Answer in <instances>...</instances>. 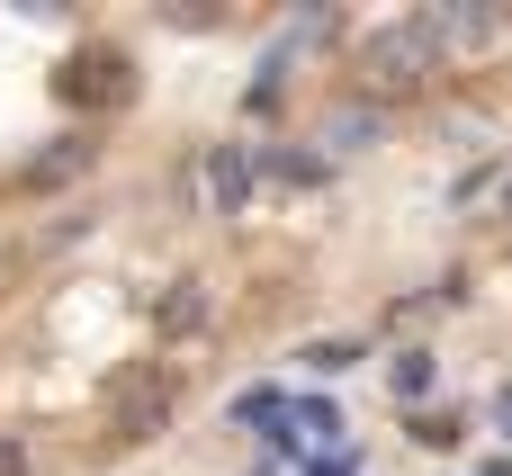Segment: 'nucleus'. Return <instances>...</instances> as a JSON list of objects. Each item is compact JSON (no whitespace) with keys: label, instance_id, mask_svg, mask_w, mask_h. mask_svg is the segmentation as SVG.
<instances>
[{"label":"nucleus","instance_id":"4","mask_svg":"<svg viewBox=\"0 0 512 476\" xmlns=\"http://www.w3.org/2000/svg\"><path fill=\"white\" fill-rule=\"evenodd\" d=\"M198 180H207V207L216 216H243V198H252V144H216Z\"/></svg>","mask_w":512,"mask_h":476},{"label":"nucleus","instance_id":"2","mask_svg":"<svg viewBox=\"0 0 512 476\" xmlns=\"http://www.w3.org/2000/svg\"><path fill=\"white\" fill-rule=\"evenodd\" d=\"M162 414H171V378H162L153 360H144V369H126V378H117V441H144Z\"/></svg>","mask_w":512,"mask_h":476},{"label":"nucleus","instance_id":"14","mask_svg":"<svg viewBox=\"0 0 512 476\" xmlns=\"http://www.w3.org/2000/svg\"><path fill=\"white\" fill-rule=\"evenodd\" d=\"M414 441H432V450H450V441H459V423H450V414H423V423H414Z\"/></svg>","mask_w":512,"mask_h":476},{"label":"nucleus","instance_id":"8","mask_svg":"<svg viewBox=\"0 0 512 476\" xmlns=\"http://www.w3.org/2000/svg\"><path fill=\"white\" fill-rule=\"evenodd\" d=\"M279 414H288L279 387H243V396H234V423H243V432H261V423H279Z\"/></svg>","mask_w":512,"mask_h":476},{"label":"nucleus","instance_id":"3","mask_svg":"<svg viewBox=\"0 0 512 476\" xmlns=\"http://www.w3.org/2000/svg\"><path fill=\"white\" fill-rule=\"evenodd\" d=\"M423 18H432L441 45H450V36H459V45H495L512 27V9H495V0H441V9H423Z\"/></svg>","mask_w":512,"mask_h":476},{"label":"nucleus","instance_id":"16","mask_svg":"<svg viewBox=\"0 0 512 476\" xmlns=\"http://www.w3.org/2000/svg\"><path fill=\"white\" fill-rule=\"evenodd\" d=\"M315 476H351V468H342V459H324V468H315Z\"/></svg>","mask_w":512,"mask_h":476},{"label":"nucleus","instance_id":"10","mask_svg":"<svg viewBox=\"0 0 512 476\" xmlns=\"http://www.w3.org/2000/svg\"><path fill=\"white\" fill-rule=\"evenodd\" d=\"M270 171L297 180V189H315V180H324V153H270Z\"/></svg>","mask_w":512,"mask_h":476},{"label":"nucleus","instance_id":"12","mask_svg":"<svg viewBox=\"0 0 512 476\" xmlns=\"http://www.w3.org/2000/svg\"><path fill=\"white\" fill-rule=\"evenodd\" d=\"M297 432H306V441H333L342 423H333V405H297Z\"/></svg>","mask_w":512,"mask_h":476},{"label":"nucleus","instance_id":"9","mask_svg":"<svg viewBox=\"0 0 512 476\" xmlns=\"http://www.w3.org/2000/svg\"><path fill=\"white\" fill-rule=\"evenodd\" d=\"M198 315H207V297H198V279H180V288L162 297V324H171V333H189Z\"/></svg>","mask_w":512,"mask_h":476},{"label":"nucleus","instance_id":"7","mask_svg":"<svg viewBox=\"0 0 512 476\" xmlns=\"http://www.w3.org/2000/svg\"><path fill=\"white\" fill-rule=\"evenodd\" d=\"M72 171H90V135H54V144L27 162V189H54V180H72Z\"/></svg>","mask_w":512,"mask_h":476},{"label":"nucleus","instance_id":"1","mask_svg":"<svg viewBox=\"0 0 512 476\" xmlns=\"http://www.w3.org/2000/svg\"><path fill=\"white\" fill-rule=\"evenodd\" d=\"M432 72H441V36H432L423 9H414V18H387V27L360 36V99H414Z\"/></svg>","mask_w":512,"mask_h":476},{"label":"nucleus","instance_id":"13","mask_svg":"<svg viewBox=\"0 0 512 476\" xmlns=\"http://www.w3.org/2000/svg\"><path fill=\"white\" fill-rule=\"evenodd\" d=\"M306 360H315V369H324V378H333V369H351V360H360V351H351V342H315V351H306Z\"/></svg>","mask_w":512,"mask_h":476},{"label":"nucleus","instance_id":"17","mask_svg":"<svg viewBox=\"0 0 512 476\" xmlns=\"http://www.w3.org/2000/svg\"><path fill=\"white\" fill-rule=\"evenodd\" d=\"M495 414H504V423H512V387H504V405H495Z\"/></svg>","mask_w":512,"mask_h":476},{"label":"nucleus","instance_id":"5","mask_svg":"<svg viewBox=\"0 0 512 476\" xmlns=\"http://www.w3.org/2000/svg\"><path fill=\"white\" fill-rule=\"evenodd\" d=\"M324 144H333V153H369V144H387V108H378V99H342V108L324 117Z\"/></svg>","mask_w":512,"mask_h":476},{"label":"nucleus","instance_id":"15","mask_svg":"<svg viewBox=\"0 0 512 476\" xmlns=\"http://www.w3.org/2000/svg\"><path fill=\"white\" fill-rule=\"evenodd\" d=\"M0 476H27V441L18 432H0Z\"/></svg>","mask_w":512,"mask_h":476},{"label":"nucleus","instance_id":"11","mask_svg":"<svg viewBox=\"0 0 512 476\" xmlns=\"http://www.w3.org/2000/svg\"><path fill=\"white\" fill-rule=\"evenodd\" d=\"M432 387V351H396V396H423Z\"/></svg>","mask_w":512,"mask_h":476},{"label":"nucleus","instance_id":"6","mask_svg":"<svg viewBox=\"0 0 512 476\" xmlns=\"http://www.w3.org/2000/svg\"><path fill=\"white\" fill-rule=\"evenodd\" d=\"M63 99H99V108H117V99H126V63H117V54L72 63V72H63Z\"/></svg>","mask_w":512,"mask_h":476}]
</instances>
